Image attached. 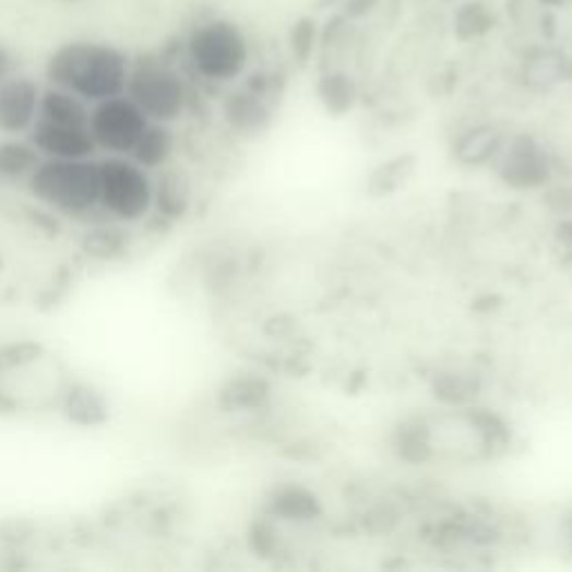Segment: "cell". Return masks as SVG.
Returning a JSON list of instances; mask_svg holds the SVG:
<instances>
[{
  "label": "cell",
  "instance_id": "cell-26",
  "mask_svg": "<svg viewBox=\"0 0 572 572\" xmlns=\"http://www.w3.org/2000/svg\"><path fill=\"white\" fill-rule=\"evenodd\" d=\"M14 74V63H12V55L5 50L3 45H0V81L8 79Z\"/></svg>",
  "mask_w": 572,
  "mask_h": 572
},
{
  "label": "cell",
  "instance_id": "cell-1",
  "mask_svg": "<svg viewBox=\"0 0 572 572\" xmlns=\"http://www.w3.org/2000/svg\"><path fill=\"white\" fill-rule=\"evenodd\" d=\"M130 65V57L110 43L72 40L47 59L45 76L50 85L70 90L87 104H99L126 94Z\"/></svg>",
  "mask_w": 572,
  "mask_h": 572
},
{
  "label": "cell",
  "instance_id": "cell-14",
  "mask_svg": "<svg viewBox=\"0 0 572 572\" xmlns=\"http://www.w3.org/2000/svg\"><path fill=\"white\" fill-rule=\"evenodd\" d=\"M172 155H175V134L170 126L151 121L128 157L153 172L168 166Z\"/></svg>",
  "mask_w": 572,
  "mask_h": 572
},
{
  "label": "cell",
  "instance_id": "cell-27",
  "mask_svg": "<svg viewBox=\"0 0 572 572\" xmlns=\"http://www.w3.org/2000/svg\"><path fill=\"white\" fill-rule=\"evenodd\" d=\"M539 3L546 5V8H563L568 0H539Z\"/></svg>",
  "mask_w": 572,
  "mask_h": 572
},
{
  "label": "cell",
  "instance_id": "cell-5",
  "mask_svg": "<svg viewBox=\"0 0 572 572\" xmlns=\"http://www.w3.org/2000/svg\"><path fill=\"white\" fill-rule=\"evenodd\" d=\"M99 188L104 208L112 219L132 224L153 211L155 179L151 170L139 166L130 157L112 155L99 164Z\"/></svg>",
  "mask_w": 572,
  "mask_h": 572
},
{
  "label": "cell",
  "instance_id": "cell-13",
  "mask_svg": "<svg viewBox=\"0 0 572 572\" xmlns=\"http://www.w3.org/2000/svg\"><path fill=\"white\" fill-rule=\"evenodd\" d=\"M190 204H193V188H190V179L186 172L177 168H166L155 181V198H153V211H157L164 219H181Z\"/></svg>",
  "mask_w": 572,
  "mask_h": 572
},
{
  "label": "cell",
  "instance_id": "cell-6",
  "mask_svg": "<svg viewBox=\"0 0 572 572\" xmlns=\"http://www.w3.org/2000/svg\"><path fill=\"white\" fill-rule=\"evenodd\" d=\"M148 123L151 119L143 115V110L128 94H119V97L94 104L90 112V132L97 148L121 157H128L132 153Z\"/></svg>",
  "mask_w": 572,
  "mask_h": 572
},
{
  "label": "cell",
  "instance_id": "cell-28",
  "mask_svg": "<svg viewBox=\"0 0 572 572\" xmlns=\"http://www.w3.org/2000/svg\"><path fill=\"white\" fill-rule=\"evenodd\" d=\"M565 539H568V544L572 548V516H568V521H565Z\"/></svg>",
  "mask_w": 572,
  "mask_h": 572
},
{
  "label": "cell",
  "instance_id": "cell-17",
  "mask_svg": "<svg viewBox=\"0 0 572 572\" xmlns=\"http://www.w3.org/2000/svg\"><path fill=\"white\" fill-rule=\"evenodd\" d=\"M43 159L29 139L3 141L0 143V181H27Z\"/></svg>",
  "mask_w": 572,
  "mask_h": 572
},
{
  "label": "cell",
  "instance_id": "cell-25",
  "mask_svg": "<svg viewBox=\"0 0 572 572\" xmlns=\"http://www.w3.org/2000/svg\"><path fill=\"white\" fill-rule=\"evenodd\" d=\"M378 5H380V0H343L341 16H345L349 23L360 21L373 14Z\"/></svg>",
  "mask_w": 572,
  "mask_h": 572
},
{
  "label": "cell",
  "instance_id": "cell-2",
  "mask_svg": "<svg viewBox=\"0 0 572 572\" xmlns=\"http://www.w3.org/2000/svg\"><path fill=\"white\" fill-rule=\"evenodd\" d=\"M27 186L34 200L61 215L79 217L99 208V164L92 159H43Z\"/></svg>",
  "mask_w": 572,
  "mask_h": 572
},
{
  "label": "cell",
  "instance_id": "cell-15",
  "mask_svg": "<svg viewBox=\"0 0 572 572\" xmlns=\"http://www.w3.org/2000/svg\"><path fill=\"white\" fill-rule=\"evenodd\" d=\"M505 136L492 126H476L456 139L454 155L465 166L492 164L501 151Z\"/></svg>",
  "mask_w": 572,
  "mask_h": 572
},
{
  "label": "cell",
  "instance_id": "cell-12",
  "mask_svg": "<svg viewBox=\"0 0 572 572\" xmlns=\"http://www.w3.org/2000/svg\"><path fill=\"white\" fill-rule=\"evenodd\" d=\"M90 112H92L90 104L81 99L79 94L50 85L40 94V106H38L36 119L61 123V126L90 128Z\"/></svg>",
  "mask_w": 572,
  "mask_h": 572
},
{
  "label": "cell",
  "instance_id": "cell-16",
  "mask_svg": "<svg viewBox=\"0 0 572 572\" xmlns=\"http://www.w3.org/2000/svg\"><path fill=\"white\" fill-rule=\"evenodd\" d=\"M318 99L331 115H347L354 110L358 102V85L351 74L343 70H326L320 74L318 85Z\"/></svg>",
  "mask_w": 572,
  "mask_h": 572
},
{
  "label": "cell",
  "instance_id": "cell-21",
  "mask_svg": "<svg viewBox=\"0 0 572 572\" xmlns=\"http://www.w3.org/2000/svg\"><path fill=\"white\" fill-rule=\"evenodd\" d=\"M412 172H414V162L409 157L401 155L396 159H390L371 175L369 190L376 195L396 193V190L403 188V183L412 177Z\"/></svg>",
  "mask_w": 572,
  "mask_h": 572
},
{
  "label": "cell",
  "instance_id": "cell-29",
  "mask_svg": "<svg viewBox=\"0 0 572 572\" xmlns=\"http://www.w3.org/2000/svg\"><path fill=\"white\" fill-rule=\"evenodd\" d=\"M59 3H76V0H59Z\"/></svg>",
  "mask_w": 572,
  "mask_h": 572
},
{
  "label": "cell",
  "instance_id": "cell-3",
  "mask_svg": "<svg viewBox=\"0 0 572 572\" xmlns=\"http://www.w3.org/2000/svg\"><path fill=\"white\" fill-rule=\"evenodd\" d=\"M186 57L202 79L228 83L240 79L249 65V40L235 23L213 19L190 32Z\"/></svg>",
  "mask_w": 572,
  "mask_h": 572
},
{
  "label": "cell",
  "instance_id": "cell-18",
  "mask_svg": "<svg viewBox=\"0 0 572 572\" xmlns=\"http://www.w3.org/2000/svg\"><path fill=\"white\" fill-rule=\"evenodd\" d=\"M273 516L282 521H313L320 516V501L305 488H284L271 501Z\"/></svg>",
  "mask_w": 572,
  "mask_h": 572
},
{
  "label": "cell",
  "instance_id": "cell-10",
  "mask_svg": "<svg viewBox=\"0 0 572 572\" xmlns=\"http://www.w3.org/2000/svg\"><path fill=\"white\" fill-rule=\"evenodd\" d=\"M226 123L240 134H258L271 123V106L266 102V92L247 83V87L228 94L224 102Z\"/></svg>",
  "mask_w": 572,
  "mask_h": 572
},
{
  "label": "cell",
  "instance_id": "cell-11",
  "mask_svg": "<svg viewBox=\"0 0 572 572\" xmlns=\"http://www.w3.org/2000/svg\"><path fill=\"white\" fill-rule=\"evenodd\" d=\"M572 74V59L557 47H533L521 63V79L533 90H552Z\"/></svg>",
  "mask_w": 572,
  "mask_h": 572
},
{
  "label": "cell",
  "instance_id": "cell-4",
  "mask_svg": "<svg viewBox=\"0 0 572 572\" xmlns=\"http://www.w3.org/2000/svg\"><path fill=\"white\" fill-rule=\"evenodd\" d=\"M128 97L151 121L175 123L188 108V85L179 70L159 57H139L130 65Z\"/></svg>",
  "mask_w": 572,
  "mask_h": 572
},
{
  "label": "cell",
  "instance_id": "cell-22",
  "mask_svg": "<svg viewBox=\"0 0 572 572\" xmlns=\"http://www.w3.org/2000/svg\"><path fill=\"white\" fill-rule=\"evenodd\" d=\"M63 401H65V409H68L70 418L85 422V425L97 420V414L106 412L102 396L90 392L87 388H70L63 394Z\"/></svg>",
  "mask_w": 572,
  "mask_h": 572
},
{
  "label": "cell",
  "instance_id": "cell-20",
  "mask_svg": "<svg viewBox=\"0 0 572 572\" xmlns=\"http://www.w3.org/2000/svg\"><path fill=\"white\" fill-rule=\"evenodd\" d=\"M219 398H222V407L230 412H242V409L249 412V409H258L264 405V401L269 398V388L264 380L245 376V378H237L233 380V383H228Z\"/></svg>",
  "mask_w": 572,
  "mask_h": 572
},
{
  "label": "cell",
  "instance_id": "cell-8",
  "mask_svg": "<svg viewBox=\"0 0 572 572\" xmlns=\"http://www.w3.org/2000/svg\"><path fill=\"white\" fill-rule=\"evenodd\" d=\"M43 90L29 76L12 74L0 81V132L8 136L25 134L38 117Z\"/></svg>",
  "mask_w": 572,
  "mask_h": 572
},
{
  "label": "cell",
  "instance_id": "cell-19",
  "mask_svg": "<svg viewBox=\"0 0 572 572\" xmlns=\"http://www.w3.org/2000/svg\"><path fill=\"white\" fill-rule=\"evenodd\" d=\"M497 25V16L484 0H467L454 14V34L458 40H476L490 34Z\"/></svg>",
  "mask_w": 572,
  "mask_h": 572
},
{
  "label": "cell",
  "instance_id": "cell-7",
  "mask_svg": "<svg viewBox=\"0 0 572 572\" xmlns=\"http://www.w3.org/2000/svg\"><path fill=\"white\" fill-rule=\"evenodd\" d=\"M492 166L499 177L514 188H539L550 177L548 155L531 136L505 139Z\"/></svg>",
  "mask_w": 572,
  "mask_h": 572
},
{
  "label": "cell",
  "instance_id": "cell-24",
  "mask_svg": "<svg viewBox=\"0 0 572 572\" xmlns=\"http://www.w3.org/2000/svg\"><path fill=\"white\" fill-rule=\"evenodd\" d=\"M85 251L94 258L99 260H112L115 255H121V251L126 249V240L119 228L115 226H104V228H97L92 230L87 237H85Z\"/></svg>",
  "mask_w": 572,
  "mask_h": 572
},
{
  "label": "cell",
  "instance_id": "cell-23",
  "mask_svg": "<svg viewBox=\"0 0 572 572\" xmlns=\"http://www.w3.org/2000/svg\"><path fill=\"white\" fill-rule=\"evenodd\" d=\"M318 45H320L318 23L313 19H300L289 34V47L294 59L300 61L302 65L309 63L318 50Z\"/></svg>",
  "mask_w": 572,
  "mask_h": 572
},
{
  "label": "cell",
  "instance_id": "cell-9",
  "mask_svg": "<svg viewBox=\"0 0 572 572\" xmlns=\"http://www.w3.org/2000/svg\"><path fill=\"white\" fill-rule=\"evenodd\" d=\"M29 141L45 159H92L99 151L90 128L61 126L40 119L32 126Z\"/></svg>",
  "mask_w": 572,
  "mask_h": 572
}]
</instances>
